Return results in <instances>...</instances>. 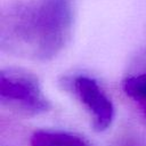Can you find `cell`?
Returning <instances> with one entry per match:
<instances>
[{"instance_id": "obj_3", "label": "cell", "mask_w": 146, "mask_h": 146, "mask_svg": "<svg viewBox=\"0 0 146 146\" xmlns=\"http://www.w3.org/2000/svg\"><path fill=\"white\" fill-rule=\"evenodd\" d=\"M64 83L83 104L96 131H104L112 124L114 119L113 103L96 80L87 75H76Z\"/></svg>"}, {"instance_id": "obj_1", "label": "cell", "mask_w": 146, "mask_h": 146, "mask_svg": "<svg viewBox=\"0 0 146 146\" xmlns=\"http://www.w3.org/2000/svg\"><path fill=\"white\" fill-rule=\"evenodd\" d=\"M75 21V0H16L0 16L3 52L48 62L67 46Z\"/></svg>"}, {"instance_id": "obj_4", "label": "cell", "mask_w": 146, "mask_h": 146, "mask_svg": "<svg viewBox=\"0 0 146 146\" xmlns=\"http://www.w3.org/2000/svg\"><path fill=\"white\" fill-rule=\"evenodd\" d=\"M30 143L31 146H91L84 138L59 130H36Z\"/></svg>"}, {"instance_id": "obj_2", "label": "cell", "mask_w": 146, "mask_h": 146, "mask_svg": "<svg viewBox=\"0 0 146 146\" xmlns=\"http://www.w3.org/2000/svg\"><path fill=\"white\" fill-rule=\"evenodd\" d=\"M0 99L2 104L15 107L29 115L46 113L51 107L38 79L22 71H1Z\"/></svg>"}, {"instance_id": "obj_6", "label": "cell", "mask_w": 146, "mask_h": 146, "mask_svg": "<svg viewBox=\"0 0 146 146\" xmlns=\"http://www.w3.org/2000/svg\"><path fill=\"white\" fill-rule=\"evenodd\" d=\"M136 64L137 66H141V67H145L146 68V51L143 52L136 60Z\"/></svg>"}, {"instance_id": "obj_5", "label": "cell", "mask_w": 146, "mask_h": 146, "mask_svg": "<svg viewBox=\"0 0 146 146\" xmlns=\"http://www.w3.org/2000/svg\"><path fill=\"white\" fill-rule=\"evenodd\" d=\"M124 94L136 102H146V71L127 76L122 82Z\"/></svg>"}]
</instances>
